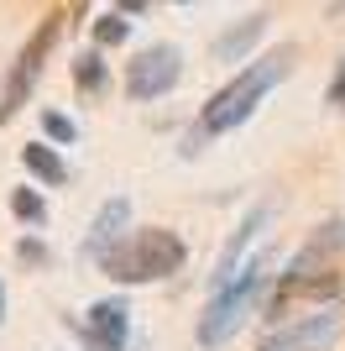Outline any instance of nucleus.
<instances>
[{
	"mask_svg": "<svg viewBox=\"0 0 345 351\" xmlns=\"http://www.w3.org/2000/svg\"><path fill=\"white\" fill-rule=\"evenodd\" d=\"M73 84L84 89V95H100V89L110 84V69H105L100 47H89V53H79V58H73Z\"/></svg>",
	"mask_w": 345,
	"mask_h": 351,
	"instance_id": "f8f14e48",
	"label": "nucleus"
},
{
	"mask_svg": "<svg viewBox=\"0 0 345 351\" xmlns=\"http://www.w3.org/2000/svg\"><path fill=\"white\" fill-rule=\"evenodd\" d=\"M0 320H5V289H0Z\"/></svg>",
	"mask_w": 345,
	"mask_h": 351,
	"instance_id": "6ab92c4d",
	"label": "nucleus"
},
{
	"mask_svg": "<svg viewBox=\"0 0 345 351\" xmlns=\"http://www.w3.org/2000/svg\"><path fill=\"white\" fill-rule=\"evenodd\" d=\"M126 37H131V16L110 11V16L94 21V43H100V47H115V43H126Z\"/></svg>",
	"mask_w": 345,
	"mask_h": 351,
	"instance_id": "4468645a",
	"label": "nucleus"
},
{
	"mask_svg": "<svg viewBox=\"0 0 345 351\" xmlns=\"http://www.w3.org/2000/svg\"><path fill=\"white\" fill-rule=\"evenodd\" d=\"M178 79H183V47H172V43H152L126 63L131 100H162V95L178 89Z\"/></svg>",
	"mask_w": 345,
	"mask_h": 351,
	"instance_id": "423d86ee",
	"label": "nucleus"
},
{
	"mask_svg": "<svg viewBox=\"0 0 345 351\" xmlns=\"http://www.w3.org/2000/svg\"><path fill=\"white\" fill-rule=\"evenodd\" d=\"M126 231H131V199H126V194H115V199H105V205H100V215H94V226H89L84 257H94V263H100V257H105V252H110Z\"/></svg>",
	"mask_w": 345,
	"mask_h": 351,
	"instance_id": "1a4fd4ad",
	"label": "nucleus"
},
{
	"mask_svg": "<svg viewBox=\"0 0 345 351\" xmlns=\"http://www.w3.org/2000/svg\"><path fill=\"white\" fill-rule=\"evenodd\" d=\"M335 16H345V0H335Z\"/></svg>",
	"mask_w": 345,
	"mask_h": 351,
	"instance_id": "aec40b11",
	"label": "nucleus"
},
{
	"mask_svg": "<svg viewBox=\"0 0 345 351\" xmlns=\"http://www.w3.org/2000/svg\"><path fill=\"white\" fill-rule=\"evenodd\" d=\"M288 69H293V47H277V53H267V58L241 63V69H235V79H230V84H220L215 95L204 100V110H199V121H194V136H188L183 152H199V142L246 126V121L261 110V100H267V95L288 79Z\"/></svg>",
	"mask_w": 345,
	"mask_h": 351,
	"instance_id": "f257e3e1",
	"label": "nucleus"
},
{
	"mask_svg": "<svg viewBox=\"0 0 345 351\" xmlns=\"http://www.w3.org/2000/svg\"><path fill=\"white\" fill-rule=\"evenodd\" d=\"M272 278H277V273H272V252H257L235 278L215 289V299L204 304L199 325H194V341H199V346H225V341H235V336H241V325L257 315L261 293L272 289Z\"/></svg>",
	"mask_w": 345,
	"mask_h": 351,
	"instance_id": "f03ea898",
	"label": "nucleus"
},
{
	"mask_svg": "<svg viewBox=\"0 0 345 351\" xmlns=\"http://www.w3.org/2000/svg\"><path fill=\"white\" fill-rule=\"evenodd\" d=\"M324 100H330V110H345V58H340V69H335V84L324 89Z\"/></svg>",
	"mask_w": 345,
	"mask_h": 351,
	"instance_id": "dca6fc26",
	"label": "nucleus"
},
{
	"mask_svg": "<svg viewBox=\"0 0 345 351\" xmlns=\"http://www.w3.org/2000/svg\"><path fill=\"white\" fill-rule=\"evenodd\" d=\"M58 37H63V16H42V27L27 37V47L16 53V63H11V73H5V84H0V126L21 110V105L37 95V79H42V69H47V58H53V47H58Z\"/></svg>",
	"mask_w": 345,
	"mask_h": 351,
	"instance_id": "20e7f679",
	"label": "nucleus"
},
{
	"mask_svg": "<svg viewBox=\"0 0 345 351\" xmlns=\"http://www.w3.org/2000/svg\"><path fill=\"white\" fill-rule=\"evenodd\" d=\"M340 341V304L309 309V315H283L272 330H261L257 351H330Z\"/></svg>",
	"mask_w": 345,
	"mask_h": 351,
	"instance_id": "39448f33",
	"label": "nucleus"
},
{
	"mask_svg": "<svg viewBox=\"0 0 345 351\" xmlns=\"http://www.w3.org/2000/svg\"><path fill=\"white\" fill-rule=\"evenodd\" d=\"M272 215H277L272 205H251V210H246V220L235 226V236L225 241V252H220V263H215V289H220V283H230L246 263H251V247H257L261 236H267Z\"/></svg>",
	"mask_w": 345,
	"mask_h": 351,
	"instance_id": "6e6552de",
	"label": "nucleus"
},
{
	"mask_svg": "<svg viewBox=\"0 0 345 351\" xmlns=\"http://www.w3.org/2000/svg\"><path fill=\"white\" fill-rule=\"evenodd\" d=\"M188 263V247L178 231H162V226H142V231H126L110 252L100 257V273L110 283H157V278H172L178 267Z\"/></svg>",
	"mask_w": 345,
	"mask_h": 351,
	"instance_id": "7ed1b4c3",
	"label": "nucleus"
},
{
	"mask_svg": "<svg viewBox=\"0 0 345 351\" xmlns=\"http://www.w3.org/2000/svg\"><path fill=\"white\" fill-rule=\"evenodd\" d=\"M21 257H27V263H47V247L42 241H21Z\"/></svg>",
	"mask_w": 345,
	"mask_h": 351,
	"instance_id": "f3484780",
	"label": "nucleus"
},
{
	"mask_svg": "<svg viewBox=\"0 0 345 351\" xmlns=\"http://www.w3.org/2000/svg\"><path fill=\"white\" fill-rule=\"evenodd\" d=\"M21 162H27V173H37V178H42L47 189L68 184V162L58 158V147H47V142H31V147H21Z\"/></svg>",
	"mask_w": 345,
	"mask_h": 351,
	"instance_id": "9b49d317",
	"label": "nucleus"
},
{
	"mask_svg": "<svg viewBox=\"0 0 345 351\" xmlns=\"http://www.w3.org/2000/svg\"><path fill=\"white\" fill-rule=\"evenodd\" d=\"M42 126H47V136H53L58 147H68L73 136H79V126H73L68 116H58V110H47V116H42Z\"/></svg>",
	"mask_w": 345,
	"mask_h": 351,
	"instance_id": "2eb2a0df",
	"label": "nucleus"
},
{
	"mask_svg": "<svg viewBox=\"0 0 345 351\" xmlns=\"http://www.w3.org/2000/svg\"><path fill=\"white\" fill-rule=\"evenodd\" d=\"M11 210H16L21 226H42V220H47V199H42V194H31V189H16L11 194Z\"/></svg>",
	"mask_w": 345,
	"mask_h": 351,
	"instance_id": "ddd939ff",
	"label": "nucleus"
},
{
	"mask_svg": "<svg viewBox=\"0 0 345 351\" xmlns=\"http://www.w3.org/2000/svg\"><path fill=\"white\" fill-rule=\"evenodd\" d=\"M261 32H267V16H246V21H235L230 32L215 37V58L220 63H246V53L261 43Z\"/></svg>",
	"mask_w": 345,
	"mask_h": 351,
	"instance_id": "9d476101",
	"label": "nucleus"
},
{
	"mask_svg": "<svg viewBox=\"0 0 345 351\" xmlns=\"http://www.w3.org/2000/svg\"><path fill=\"white\" fill-rule=\"evenodd\" d=\"M73 330H79V346L84 351H126V341H131L126 299H100V304H89V315L73 320Z\"/></svg>",
	"mask_w": 345,
	"mask_h": 351,
	"instance_id": "0eeeda50",
	"label": "nucleus"
},
{
	"mask_svg": "<svg viewBox=\"0 0 345 351\" xmlns=\"http://www.w3.org/2000/svg\"><path fill=\"white\" fill-rule=\"evenodd\" d=\"M115 11H120V16H142L146 0H115Z\"/></svg>",
	"mask_w": 345,
	"mask_h": 351,
	"instance_id": "a211bd4d",
	"label": "nucleus"
}]
</instances>
